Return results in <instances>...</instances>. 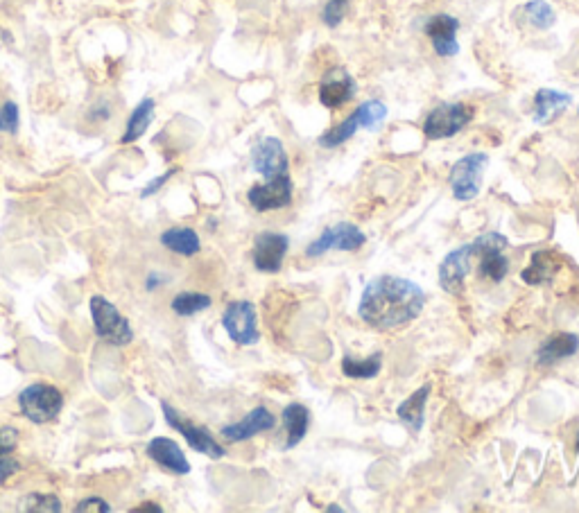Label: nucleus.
Listing matches in <instances>:
<instances>
[{
  "instance_id": "f03ea898",
  "label": "nucleus",
  "mask_w": 579,
  "mask_h": 513,
  "mask_svg": "<svg viewBox=\"0 0 579 513\" xmlns=\"http://www.w3.org/2000/svg\"><path fill=\"white\" fill-rule=\"evenodd\" d=\"M387 118V107L380 100H369V102H362L360 107L342 120L340 125H335L319 136V145L324 147V150H335V147L344 145L347 141H351L353 136H356L360 129H378L383 125V120Z\"/></svg>"
},
{
  "instance_id": "a211bd4d",
  "label": "nucleus",
  "mask_w": 579,
  "mask_h": 513,
  "mask_svg": "<svg viewBox=\"0 0 579 513\" xmlns=\"http://www.w3.org/2000/svg\"><path fill=\"white\" fill-rule=\"evenodd\" d=\"M148 457L152 462H157L161 468H166L170 473L177 475H188L190 464L184 455V450L179 448L177 441H172L168 437H157L148 443Z\"/></svg>"
},
{
  "instance_id": "a19ab883",
  "label": "nucleus",
  "mask_w": 579,
  "mask_h": 513,
  "mask_svg": "<svg viewBox=\"0 0 579 513\" xmlns=\"http://www.w3.org/2000/svg\"><path fill=\"white\" fill-rule=\"evenodd\" d=\"M577 116H579V109H577Z\"/></svg>"
},
{
  "instance_id": "5701e85b",
  "label": "nucleus",
  "mask_w": 579,
  "mask_h": 513,
  "mask_svg": "<svg viewBox=\"0 0 579 513\" xmlns=\"http://www.w3.org/2000/svg\"><path fill=\"white\" fill-rule=\"evenodd\" d=\"M430 385H423L412 396L405 398V401L399 405V421L405 425V428L412 432H419L423 428V419H426V403L430 398Z\"/></svg>"
},
{
  "instance_id": "c9c22d12",
  "label": "nucleus",
  "mask_w": 579,
  "mask_h": 513,
  "mask_svg": "<svg viewBox=\"0 0 579 513\" xmlns=\"http://www.w3.org/2000/svg\"><path fill=\"white\" fill-rule=\"evenodd\" d=\"M111 118V107L107 102H98V104H93L91 111H89V120H93V123H105V120Z\"/></svg>"
},
{
  "instance_id": "393cba45",
  "label": "nucleus",
  "mask_w": 579,
  "mask_h": 513,
  "mask_svg": "<svg viewBox=\"0 0 579 513\" xmlns=\"http://www.w3.org/2000/svg\"><path fill=\"white\" fill-rule=\"evenodd\" d=\"M154 107H157V104H154L152 98H145L136 104V109L132 111V116H129V120H127L125 134H123V138H120V143L132 145L145 132H148V127L152 125V120H154Z\"/></svg>"
},
{
  "instance_id": "6e6552de",
  "label": "nucleus",
  "mask_w": 579,
  "mask_h": 513,
  "mask_svg": "<svg viewBox=\"0 0 579 513\" xmlns=\"http://www.w3.org/2000/svg\"><path fill=\"white\" fill-rule=\"evenodd\" d=\"M222 326L233 342L240 346H252L261 339L256 306L252 301H231L222 315Z\"/></svg>"
},
{
  "instance_id": "b1692460",
  "label": "nucleus",
  "mask_w": 579,
  "mask_h": 513,
  "mask_svg": "<svg viewBox=\"0 0 579 513\" xmlns=\"http://www.w3.org/2000/svg\"><path fill=\"white\" fill-rule=\"evenodd\" d=\"M161 245L179 256H195L202 249L200 236L193 229H188V226H175V229L163 231Z\"/></svg>"
},
{
  "instance_id": "ea45409f",
  "label": "nucleus",
  "mask_w": 579,
  "mask_h": 513,
  "mask_svg": "<svg viewBox=\"0 0 579 513\" xmlns=\"http://www.w3.org/2000/svg\"><path fill=\"white\" fill-rule=\"evenodd\" d=\"M577 446H579V439H577Z\"/></svg>"
},
{
  "instance_id": "72a5a7b5",
  "label": "nucleus",
  "mask_w": 579,
  "mask_h": 513,
  "mask_svg": "<svg viewBox=\"0 0 579 513\" xmlns=\"http://www.w3.org/2000/svg\"><path fill=\"white\" fill-rule=\"evenodd\" d=\"M91 511L109 513L111 507H109V502H105L102 498H84V500L75 507V513H91Z\"/></svg>"
},
{
  "instance_id": "2eb2a0df",
  "label": "nucleus",
  "mask_w": 579,
  "mask_h": 513,
  "mask_svg": "<svg viewBox=\"0 0 579 513\" xmlns=\"http://www.w3.org/2000/svg\"><path fill=\"white\" fill-rule=\"evenodd\" d=\"M358 86L356 80L344 71V68H331L319 82V102L324 104L326 109H340L344 104H349L353 98H356Z\"/></svg>"
},
{
  "instance_id": "9d476101",
  "label": "nucleus",
  "mask_w": 579,
  "mask_h": 513,
  "mask_svg": "<svg viewBox=\"0 0 579 513\" xmlns=\"http://www.w3.org/2000/svg\"><path fill=\"white\" fill-rule=\"evenodd\" d=\"M163 416H166V421L170 428H175L181 437H184L188 441V446L197 450V452H202V455L206 457H211V459H222L224 457V448L220 446L218 441L213 439V434L202 428V425H195V423H190L188 419H184L175 407L168 405V403H163Z\"/></svg>"
},
{
  "instance_id": "e433bc0d",
  "label": "nucleus",
  "mask_w": 579,
  "mask_h": 513,
  "mask_svg": "<svg viewBox=\"0 0 579 513\" xmlns=\"http://www.w3.org/2000/svg\"><path fill=\"white\" fill-rule=\"evenodd\" d=\"M163 281H166V276H163V274H157V272H152V274L148 276V281H145V285H148V290L152 292V290H157Z\"/></svg>"
},
{
  "instance_id": "0eeeda50",
  "label": "nucleus",
  "mask_w": 579,
  "mask_h": 513,
  "mask_svg": "<svg viewBox=\"0 0 579 513\" xmlns=\"http://www.w3.org/2000/svg\"><path fill=\"white\" fill-rule=\"evenodd\" d=\"M489 163V156L482 152H473L462 156L451 168V175H448V184H451L453 197L460 199V202H471L480 195L482 188V175H485V168Z\"/></svg>"
},
{
  "instance_id": "c85d7f7f",
  "label": "nucleus",
  "mask_w": 579,
  "mask_h": 513,
  "mask_svg": "<svg viewBox=\"0 0 579 513\" xmlns=\"http://www.w3.org/2000/svg\"><path fill=\"white\" fill-rule=\"evenodd\" d=\"M16 509L25 513H59L62 511V502L53 493H30L21 498Z\"/></svg>"
},
{
  "instance_id": "f704fd0d",
  "label": "nucleus",
  "mask_w": 579,
  "mask_h": 513,
  "mask_svg": "<svg viewBox=\"0 0 579 513\" xmlns=\"http://www.w3.org/2000/svg\"><path fill=\"white\" fill-rule=\"evenodd\" d=\"M19 471H21V464L16 462V459H10V455L0 457V486H3L14 473H19Z\"/></svg>"
},
{
  "instance_id": "f3484780",
  "label": "nucleus",
  "mask_w": 579,
  "mask_h": 513,
  "mask_svg": "<svg viewBox=\"0 0 579 513\" xmlns=\"http://www.w3.org/2000/svg\"><path fill=\"white\" fill-rule=\"evenodd\" d=\"M276 425V416L267 410V407H256V410L249 412L243 421L224 425L222 428V437L229 443H240L247 439H254L256 434L272 430Z\"/></svg>"
},
{
  "instance_id": "9b49d317",
  "label": "nucleus",
  "mask_w": 579,
  "mask_h": 513,
  "mask_svg": "<svg viewBox=\"0 0 579 513\" xmlns=\"http://www.w3.org/2000/svg\"><path fill=\"white\" fill-rule=\"evenodd\" d=\"M249 204L254 206V211L267 213V211H279L292 204V179L290 172H283V175H276L272 179H267L265 184H256L249 188L247 193Z\"/></svg>"
},
{
  "instance_id": "4468645a",
  "label": "nucleus",
  "mask_w": 579,
  "mask_h": 513,
  "mask_svg": "<svg viewBox=\"0 0 579 513\" xmlns=\"http://www.w3.org/2000/svg\"><path fill=\"white\" fill-rule=\"evenodd\" d=\"M462 23L451 14H432L423 23V34L430 39L432 50L439 57H455L460 52V41H457V32H460Z\"/></svg>"
},
{
  "instance_id": "6ab92c4d",
  "label": "nucleus",
  "mask_w": 579,
  "mask_h": 513,
  "mask_svg": "<svg viewBox=\"0 0 579 513\" xmlns=\"http://www.w3.org/2000/svg\"><path fill=\"white\" fill-rule=\"evenodd\" d=\"M570 102H573L570 93L555 89H539L537 95H534V109H532L534 123L550 125L552 120H557L561 113L568 109Z\"/></svg>"
},
{
  "instance_id": "7ed1b4c3",
  "label": "nucleus",
  "mask_w": 579,
  "mask_h": 513,
  "mask_svg": "<svg viewBox=\"0 0 579 513\" xmlns=\"http://www.w3.org/2000/svg\"><path fill=\"white\" fill-rule=\"evenodd\" d=\"M475 118V109L464 102H444L432 109L423 120V136L426 141H444L453 138L469 127Z\"/></svg>"
},
{
  "instance_id": "58836bf2",
  "label": "nucleus",
  "mask_w": 579,
  "mask_h": 513,
  "mask_svg": "<svg viewBox=\"0 0 579 513\" xmlns=\"http://www.w3.org/2000/svg\"><path fill=\"white\" fill-rule=\"evenodd\" d=\"M326 511H331V513H333V511H337V513H342L344 509H342V507H337V504H331V507H326Z\"/></svg>"
},
{
  "instance_id": "dca6fc26",
  "label": "nucleus",
  "mask_w": 579,
  "mask_h": 513,
  "mask_svg": "<svg viewBox=\"0 0 579 513\" xmlns=\"http://www.w3.org/2000/svg\"><path fill=\"white\" fill-rule=\"evenodd\" d=\"M252 168L263 175L265 179H272L276 175H283V172L290 170V159L288 152H285L283 143L279 138H263L252 150Z\"/></svg>"
},
{
  "instance_id": "f8f14e48",
  "label": "nucleus",
  "mask_w": 579,
  "mask_h": 513,
  "mask_svg": "<svg viewBox=\"0 0 579 513\" xmlns=\"http://www.w3.org/2000/svg\"><path fill=\"white\" fill-rule=\"evenodd\" d=\"M288 249H290V238L285 236V233H276V231L258 233L254 240V251H252L254 267L263 274L281 272Z\"/></svg>"
},
{
  "instance_id": "1a4fd4ad",
  "label": "nucleus",
  "mask_w": 579,
  "mask_h": 513,
  "mask_svg": "<svg viewBox=\"0 0 579 513\" xmlns=\"http://www.w3.org/2000/svg\"><path fill=\"white\" fill-rule=\"evenodd\" d=\"M367 245V236L362 233L356 224L340 222L335 226H328L322 231V236L313 240L306 249L308 258L324 256L326 251L337 249V251H358Z\"/></svg>"
},
{
  "instance_id": "423d86ee",
  "label": "nucleus",
  "mask_w": 579,
  "mask_h": 513,
  "mask_svg": "<svg viewBox=\"0 0 579 513\" xmlns=\"http://www.w3.org/2000/svg\"><path fill=\"white\" fill-rule=\"evenodd\" d=\"M473 247H475V256L480 258L478 276L491 283H503L509 274V260L505 256L509 240L503 236V233L491 231V233H482L480 238H475Z\"/></svg>"
},
{
  "instance_id": "473e14b6",
  "label": "nucleus",
  "mask_w": 579,
  "mask_h": 513,
  "mask_svg": "<svg viewBox=\"0 0 579 513\" xmlns=\"http://www.w3.org/2000/svg\"><path fill=\"white\" fill-rule=\"evenodd\" d=\"M177 172H179L177 168H170L168 172H163V175H159L157 179H152V181H150V184H148V186H145V188H143V193H141V197H152V195H157V193H159V190H161L163 186H166V184H168V181H170L172 177H175V175H177Z\"/></svg>"
},
{
  "instance_id": "aec40b11",
  "label": "nucleus",
  "mask_w": 579,
  "mask_h": 513,
  "mask_svg": "<svg viewBox=\"0 0 579 513\" xmlns=\"http://www.w3.org/2000/svg\"><path fill=\"white\" fill-rule=\"evenodd\" d=\"M579 351V337L573 333H555L539 346L537 364L539 367H552L566 358H573Z\"/></svg>"
},
{
  "instance_id": "f257e3e1",
  "label": "nucleus",
  "mask_w": 579,
  "mask_h": 513,
  "mask_svg": "<svg viewBox=\"0 0 579 513\" xmlns=\"http://www.w3.org/2000/svg\"><path fill=\"white\" fill-rule=\"evenodd\" d=\"M423 306H426V292L417 283L383 274L367 283L360 297L358 315L371 328L394 330L417 319Z\"/></svg>"
},
{
  "instance_id": "a878e982",
  "label": "nucleus",
  "mask_w": 579,
  "mask_h": 513,
  "mask_svg": "<svg viewBox=\"0 0 579 513\" xmlns=\"http://www.w3.org/2000/svg\"><path fill=\"white\" fill-rule=\"evenodd\" d=\"M518 14L523 16L527 25H532L534 30L546 32L552 25L557 23V14L552 10V5L546 0H527V3L518 10Z\"/></svg>"
},
{
  "instance_id": "39448f33",
  "label": "nucleus",
  "mask_w": 579,
  "mask_h": 513,
  "mask_svg": "<svg viewBox=\"0 0 579 513\" xmlns=\"http://www.w3.org/2000/svg\"><path fill=\"white\" fill-rule=\"evenodd\" d=\"M93 328L100 339H105L107 344L114 346H127L134 339V330L129 326V321L120 315L118 308L109 299L95 294L89 301Z\"/></svg>"
},
{
  "instance_id": "2f4dec72",
  "label": "nucleus",
  "mask_w": 579,
  "mask_h": 513,
  "mask_svg": "<svg viewBox=\"0 0 579 513\" xmlns=\"http://www.w3.org/2000/svg\"><path fill=\"white\" fill-rule=\"evenodd\" d=\"M16 446H19V430L10 428V425L0 428V457L12 455Z\"/></svg>"
},
{
  "instance_id": "412c9836",
  "label": "nucleus",
  "mask_w": 579,
  "mask_h": 513,
  "mask_svg": "<svg viewBox=\"0 0 579 513\" xmlns=\"http://www.w3.org/2000/svg\"><path fill=\"white\" fill-rule=\"evenodd\" d=\"M557 269H559V263H557V256L552 254V249H539L532 254L530 265L523 269L521 278L527 285H546L555 281Z\"/></svg>"
},
{
  "instance_id": "20e7f679",
  "label": "nucleus",
  "mask_w": 579,
  "mask_h": 513,
  "mask_svg": "<svg viewBox=\"0 0 579 513\" xmlns=\"http://www.w3.org/2000/svg\"><path fill=\"white\" fill-rule=\"evenodd\" d=\"M19 407L25 419L32 423H53L59 412L64 410V396L57 387L46 385V382H37V385H30L21 391Z\"/></svg>"
},
{
  "instance_id": "7c9ffc66",
  "label": "nucleus",
  "mask_w": 579,
  "mask_h": 513,
  "mask_svg": "<svg viewBox=\"0 0 579 513\" xmlns=\"http://www.w3.org/2000/svg\"><path fill=\"white\" fill-rule=\"evenodd\" d=\"M19 123H21L19 104H16V102H5L3 107H0V132H3V134H16V132H19Z\"/></svg>"
},
{
  "instance_id": "4be33fe9",
  "label": "nucleus",
  "mask_w": 579,
  "mask_h": 513,
  "mask_svg": "<svg viewBox=\"0 0 579 513\" xmlns=\"http://www.w3.org/2000/svg\"><path fill=\"white\" fill-rule=\"evenodd\" d=\"M281 419L285 425V432H288V441H285V450L297 448L301 441L306 439L308 428H310V412L306 405L301 403H290L281 412Z\"/></svg>"
},
{
  "instance_id": "ddd939ff",
  "label": "nucleus",
  "mask_w": 579,
  "mask_h": 513,
  "mask_svg": "<svg viewBox=\"0 0 579 513\" xmlns=\"http://www.w3.org/2000/svg\"><path fill=\"white\" fill-rule=\"evenodd\" d=\"M475 258V247L471 245H462L453 249L451 254L444 258V263L439 265V285L442 290L453 294V297H460L464 292V283L466 276L471 272V263Z\"/></svg>"
},
{
  "instance_id": "4c0bfd02",
  "label": "nucleus",
  "mask_w": 579,
  "mask_h": 513,
  "mask_svg": "<svg viewBox=\"0 0 579 513\" xmlns=\"http://www.w3.org/2000/svg\"><path fill=\"white\" fill-rule=\"evenodd\" d=\"M134 513H143V511H154V513H163V507H159V504H154V502H145L141 504V507H136L132 509Z\"/></svg>"
},
{
  "instance_id": "bb28decb",
  "label": "nucleus",
  "mask_w": 579,
  "mask_h": 513,
  "mask_svg": "<svg viewBox=\"0 0 579 513\" xmlns=\"http://www.w3.org/2000/svg\"><path fill=\"white\" fill-rule=\"evenodd\" d=\"M380 369H383V353H374L365 360L351 358V355H344L342 358V373L347 378L353 380H371L376 378Z\"/></svg>"
},
{
  "instance_id": "cd10ccee",
  "label": "nucleus",
  "mask_w": 579,
  "mask_h": 513,
  "mask_svg": "<svg viewBox=\"0 0 579 513\" xmlns=\"http://www.w3.org/2000/svg\"><path fill=\"white\" fill-rule=\"evenodd\" d=\"M211 297L209 294H202V292H181L177 294L175 299H172V312L179 317H193L197 312H204L211 308Z\"/></svg>"
},
{
  "instance_id": "c756f323",
  "label": "nucleus",
  "mask_w": 579,
  "mask_h": 513,
  "mask_svg": "<svg viewBox=\"0 0 579 513\" xmlns=\"http://www.w3.org/2000/svg\"><path fill=\"white\" fill-rule=\"evenodd\" d=\"M349 7H351V0H326L324 10H322V23L326 28L335 30L337 25L344 21V16L349 14Z\"/></svg>"
}]
</instances>
